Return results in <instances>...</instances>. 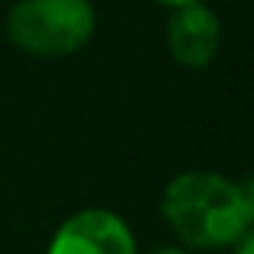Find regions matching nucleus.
Returning <instances> with one entry per match:
<instances>
[{"label":"nucleus","mask_w":254,"mask_h":254,"mask_svg":"<svg viewBox=\"0 0 254 254\" xmlns=\"http://www.w3.org/2000/svg\"><path fill=\"white\" fill-rule=\"evenodd\" d=\"M161 216L187 248H232L251 232V187L212 171H187L168 184L161 196Z\"/></svg>","instance_id":"nucleus-1"},{"label":"nucleus","mask_w":254,"mask_h":254,"mask_svg":"<svg viewBox=\"0 0 254 254\" xmlns=\"http://www.w3.org/2000/svg\"><path fill=\"white\" fill-rule=\"evenodd\" d=\"M97 13L90 0H16L6 16L13 45L39 58L74 55L90 42Z\"/></svg>","instance_id":"nucleus-2"},{"label":"nucleus","mask_w":254,"mask_h":254,"mask_svg":"<svg viewBox=\"0 0 254 254\" xmlns=\"http://www.w3.org/2000/svg\"><path fill=\"white\" fill-rule=\"evenodd\" d=\"M49 254H138L129 225L110 209H84L64 219Z\"/></svg>","instance_id":"nucleus-3"},{"label":"nucleus","mask_w":254,"mask_h":254,"mask_svg":"<svg viewBox=\"0 0 254 254\" xmlns=\"http://www.w3.org/2000/svg\"><path fill=\"white\" fill-rule=\"evenodd\" d=\"M219 39H222V26L206 3H190L174 10L168 23V49L177 64L190 71H203L216 58Z\"/></svg>","instance_id":"nucleus-4"},{"label":"nucleus","mask_w":254,"mask_h":254,"mask_svg":"<svg viewBox=\"0 0 254 254\" xmlns=\"http://www.w3.org/2000/svg\"><path fill=\"white\" fill-rule=\"evenodd\" d=\"M232 248H235V254H254V235H251V232H248V235H242Z\"/></svg>","instance_id":"nucleus-5"},{"label":"nucleus","mask_w":254,"mask_h":254,"mask_svg":"<svg viewBox=\"0 0 254 254\" xmlns=\"http://www.w3.org/2000/svg\"><path fill=\"white\" fill-rule=\"evenodd\" d=\"M155 3H161V6H171V10H177V6H190V3H206V0H155Z\"/></svg>","instance_id":"nucleus-6"},{"label":"nucleus","mask_w":254,"mask_h":254,"mask_svg":"<svg viewBox=\"0 0 254 254\" xmlns=\"http://www.w3.org/2000/svg\"><path fill=\"white\" fill-rule=\"evenodd\" d=\"M155 254H187V251H180V248H158Z\"/></svg>","instance_id":"nucleus-7"}]
</instances>
